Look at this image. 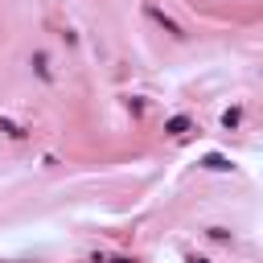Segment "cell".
<instances>
[{"label":"cell","instance_id":"obj_1","mask_svg":"<svg viewBox=\"0 0 263 263\" xmlns=\"http://www.w3.org/2000/svg\"><path fill=\"white\" fill-rule=\"evenodd\" d=\"M140 12H144V21H148V25H156V29H160L168 41H189V29H185L181 21H173L164 8H156L152 0H144V4H140Z\"/></svg>","mask_w":263,"mask_h":263},{"label":"cell","instance_id":"obj_2","mask_svg":"<svg viewBox=\"0 0 263 263\" xmlns=\"http://www.w3.org/2000/svg\"><path fill=\"white\" fill-rule=\"evenodd\" d=\"M189 132H193V119H189V115H168V119H164V136H168V140H185Z\"/></svg>","mask_w":263,"mask_h":263},{"label":"cell","instance_id":"obj_3","mask_svg":"<svg viewBox=\"0 0 263 263\" xmlns=\"http://www.w3.org/2000/svg\"><path fill=\"white\" fill-rule=\"evenodd\" d=\"M29 66H33V74H37L41 82H53V70H49V53H41V49H37V53L29 58Z\"/></svg>","mask_w":263,"mask_h":263},{"label":"cell","instance_id":"obj_4","mask_svg":"<svg viewBox=\"0 0 263 263\" xmlns=\"http://www.w3.org/2000/svg\"><path fill=\"white\" fill-rule=\"evenodd\" d=\"M0 132H4L8 140H25V136H29V127H25V123H12V119H0Z\"/></svg>","mask_w":263,"mask_h":263},{"label":"cell","instance_id":"obj_5","mask_svg":"<svg viewBox=\"0 0 263 263\" xmlns=\"http://www.w3.org/2000/svg\"><path fill=\"white\" fill-rule=\"evenodd\" d=\"M238 123H242V107H238V103H234V107H230V111H226V115H222V127H226V132H234V127H238Z\"/></svg>","mask_w":263,"mask_h":263},{"label":"cell","instance_id":"obj_6","mask_svg":"<svg viewBox=\"0 0 263 263\" xmlns=\"http://www.w3.org/2000/svg\"><path fill=\"white\" fill-rule=\"evenodd\" d=\"M205 238H210V242H230L234 234H230L226 226H205Z\"/></svg>","mask_w":263,"mask_h":263},{"label":"cell","instance_id":"obj_7","mask_svg":"<svg viewBox=\"0 0 263 263\" xmlns=\"http://www.w3.org/2000/svg\"><path fill=\"white\" fill-rule=\"evenodd\" d=\"M123 107H127L132 115H144V99H140V95H127V99H123Z\"/></svg>","mask_w":263,"mask_h":263},{"label":"cell","instance_id":"obj_8","mask_svg":"<svg viewBox=\"0 0 263 263\" xmlns=\"http://www.w3.org/2000/svg\"><path fill=\"white\" fill-rule=\"evenodd\" d=\"M205 168H230V164H226L222 156H205Z\"/></svg>","mask_w":263,"mask_h":263},{"label":"cell","instance_id":"obj_9","mask_svg":"<svg viewBox=\"0 0 263 263\" xmlns=\"http://www.w3.org/2000/svg\"><path fill=\"white\" fill-rule=\"evenodd\" d=\"M107 263H136V259H132V255H111Z\"/></svg>","mask_w":263,"mask_h":263},{"label":"cell","instance_id":"obj_10","mask_svg":"<svg viewBox=\"0 0 263 263\" xmlns=\"http://www.w3.org/2000/svg\"><path fill=\"white\" fill-rule=\"evenodd\" d=\"M185 263H210V259H201V255H185Z\"/></svg>","mask_w":263,"mask_h":263}]
</instances>
